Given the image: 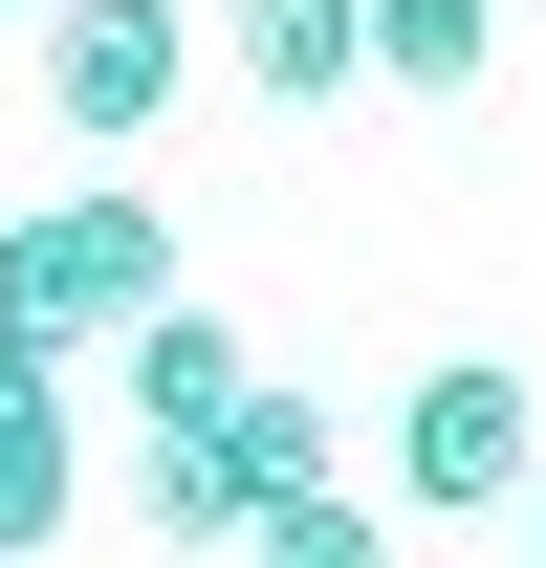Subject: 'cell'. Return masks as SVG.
<instances>
[{"label": "cell", "instance_id": "cell-1", "mask_svg": "<svg viewBox=\"0 0 546 568\" xmlns=\"http://www.w3.org/2000/svg\"><path fill=\"white\" fill-rule=\"evenodd\" d=\"M153 284H175V219H153L132 153H88L67 197H22V219H0V328H22V351H110Z\"/></svg>", "mask_w": 546, "mask_h": 568}, {"label": "cell", "instance_id": "cell-2", "mask_svg": "<svg viewBox=\"0 0 546 568\" xmlns=\"http://www.w3.org/2000/svg\"><path fill=\"white\" fill-rule=\"evenodd\" d=\"M525 481H546V394H525L503 351H437V372L394 394V503L481 525V503H525Z\"/></svg>", "mask_w": 546, "mask_h": 568}, {"label": "cell", "instance_id": "cell-3", "mask_svg": "<svg viewBox=\"0 0 546 568\" xmlns=\"http://www.w3.org/2000/svg\"><path fill=\"white\" fill-rule=\"evenodd\" d=\"M175 88H198V22H175V0H44V110H67V153H153Z\"/></svg>", "mask_w": 546, "mask_h": 568}, {"label": "cell", "instance_id": "cell-4", "mask_svg": "<svg viewBox=\"0 0 546 568\" xmlns=\"http://www.w3.org/2000/svg\"><path fill=\"white\" fill-rule=\"evenodd\" d=\"M67 503H88V416H67V351H22V328H0V568H22V547H67Z\"/></svg>", "mask_w": 546, "mask_h": 568}, {"label": "cell", "instance_id": "cell-5", "mask_svg": "<svg viewBox=\"0 0 546 568\" xmlns=\"http://www.w3.org/2000/svg\"><path fill=\"white\" fill-rule=\"evenodd\" d=\"M219 67L263 88V110H350V88H372V0H241Z\"/></svg>", "mask_w": 546, "mask_h": 568}, {"label": "cell", "instance_id": "cell-6", "mask_svg": "<svg viewBox=\"0 0 546 568\" xmlns=\"http://www.w3.org/2000/svg\"><path fill=\"white\" fill-rule=\"evenodd\" d=\"M110 351H132V437H198L219 394L263 372V351H241V328H219V306H198V284H153V306H132V328H110Z\"/></svg>", "mask_w": 546, "mask_h": 568}, {"label": "cell", "instance_id": "cell-7", "mask_svg": "<svg viewBox=\"0 0 546 568\" xmlns=\"http://www.w3.org/2000/svg\"><path fill=\"white\" fill-rule=\"evenodd\" d=\"M481 67H503V22H481V0H372V88H415V110H481Z\"/></svg>", "mask_w": 546, "mask_h": 568}, {"label": "cell", "instance_id": "cell-8", "mask_svg": "<svg viewBox=\"0 0 546 568\" xmlns=\"http://www.w3.org/2000/svg\"><path fill=\"white\" fill-rule=\"evenodd\" d=\"M219 481H241V525H263V503H306V481H328V416H306V394H263V372H241V394H219Z\"/></svg>", "mask_w": 546, "mask_h": 568}, {"label": "cell", "instance_id": "cell-9", "mask_svg": "<svg viewBox=\"0 0 546 568\" xmlns=\"http://www.w3.org/2000/svg\"><path fill=\"white\" fill-rule=\"evenodd\" d=\"M241 568H372V503H350V481L263 503V525H241Z\"/></svg>", "mask_w": 546, "mask_h": 568}, {"label": "cell", "instance_id": "cell-10", "mask_svg": "<svg viewBox=\"0 0 546 568\" xmlns=\"http://www.w3.org/2000/svg\"><path fill=\"white\" fill-rule=\"evenodd\" d=\"M525 568H546V481H525Z\"/></svg>", "mask_w": 546, "mask_h": 568}, {"label": "cell", "instance_id": "cell-11", "mask_svg": "<svg viewBox=\"0 0 546 568\" xmlns=\"http://www.w3.org/2000/svg\"><path fill=\"white\" fill-rule=\"evenodd\" d=\"M0 22H44V0H0Z\"/></svg>", "mask_w": 546, "mask_h": 568}]
</instances>
